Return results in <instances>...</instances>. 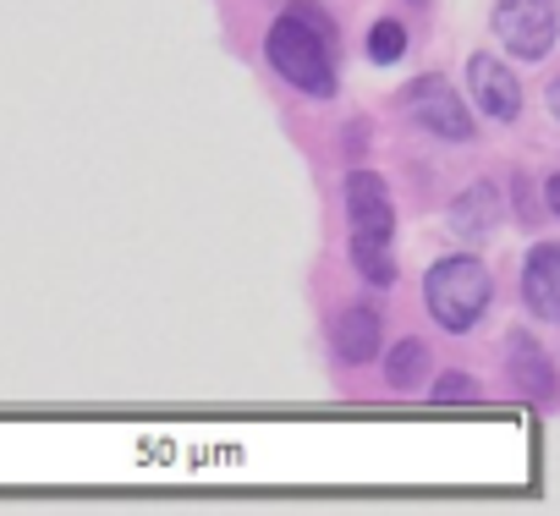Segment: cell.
<instances>
[{"label":"cell","mask_w":560,"mask_h":516,"mask_svg":"<svg viewBox=\"0 0 560 516\" xmlns=\"http://www.w3.org/2000/svg\"><path fill=\"white\" fill-rule=\"evenodd\" d=\"M341 192H347V220H352V265H358V275L369 286L390 292L396 286V253H390L396 209H390V187L374 171H352Z\"/></svg>","instance_id":"7a4b0ae2"},{"label":"cell","mask_w":560,"mask_h":516,"mask_svg":"<svg viewBox=\"0 0 560 516\" xmlns=\"http://www.w3.org/2000/svg\"><path fill=\"white\" fill-rule=\"evenodd\" d=\"M423 368H429V347H423V341H396L390 357H385L390 390H418V385H423Z\"/></svg>","instance_id":"8fae6325"},{"label":"cell","mask_w":560,"mask_h":516,"mask_svg":"<svg viewBox=\"0 0 560 516\" xmlns=\"http://www.w3.org/2000/svg\"><path fill=\"white\" fill-rule=\"evenodd\" d=\"M478 396H483V385L472 374H462V368H451V374L434 379V401H478Z\"/></svg>","instance_id":"4fadbf2b"},{"label":"cell","mask_w":560,"mask_h":516,"mask_svg":"<svg viewBox=\"0 0 560 516\" xmlns=\"http://www.w3.org/2000/svg\"><path fill=\"white\" fill-rule=\"evenodd\" d=\"M494 225H500L494 181H472L467 192H456V203H451V231L456 236H494Z\"/></svg>","instance_id":"30bf717a"},{"label":"cell","mask_w":560,"mask_h":516,"mask_svg":"<svg viewBox=\"0 0 560 516\" xmlns=\"http://www.w3.org/2000/svg\"><path fill=\"white\" fill-rule=\"evenodd\" d=\"M494 303V281L472 253H451L423 275V308L445 336H467Z\"/></svg>","instance_id":"3957f363"},{"label":"cell","mask_w":560,"mask_h":516,"mask_svg":"<svg viewBox=\"0 0 560 516\" xmlns=\"http://www.w3.org/2000/svg\"><path fill=\"white\" fill-rule=\"evenodd\" d=\"M522 303L538 325H555L560 314V253L555 242H533L522 258Z\"/></svg>","instance_id":"52a82bcc"},{"label":"cell","mask_w":560,"mask_h":516,"mask_svg":"<svg viewBox=\"0 0 560 516\" xmlns=\"http://www.w3.org/2000/svg\"><path fill=\"white\" fill-rule=\"evenodd\" d=\"M264 61L308 99H336V28L314 0L287 7L264 34Z\"/></svg>","instance_id":"6da1fadb"},{"label":"cell","mask_w":560,"mask_h":516,"mask_svg":"<svg viewBox=\"0 0 560 516\" xmlns=\"http://www.w3.org/2000/svg\"><path fill=\"white\" fill-rule=\"evenodd\" d=\"M401 56H407V23H401V17H380V23L369 28V61L390 67V61H401Z\"/></svg>","instance_id":"7c38bea8"},{"label":"cell","mask_w":560,"mask_h":516,"mask_svg":"<svg viewBox=\"0 0 560 516\" xmlns=\"http://www.w3.org/2000/svg\"><path fill=\"white\" fill-rule=\"evenodd\" d=\"M494 39L516 61H549L555 50V0H494Z\"/></svg>","instance_id":"5b68a950"},{"label":"cell","mask_w":560,"mask_h":516,"mask_svg":"<svg viewBox=\"0 0 560 516\" xmlns=\"http://www.w3.org/2000/svg\"><path fill=\"white\" fill-rule=\"evenodd\" d=\"M505 363H511V385H516V396H527V401H549V390H555V363H549V352H544L527 330H516V336L505 341Z\"/></svg>","instance_id":"ba28073f"},{"label":"cell","mask_w":560,"mask_h":516,"mask_svg":"<svg viewBox=\"0 0 560 516\" xmlns=\"http://www.w3.org/2000/svg\"><path fill=\"white\" fill-rule=\"evenodd\" d=\"M516 220H538V209H533V198H527V181L516 176Z\"/></svg>","instance_id":"5bb4252c"},{"label":"cell","mask_w":560,"mask_h":516,"mask_svg":"<svg viewBox=\"0 0 560 516\" xmlns=\"http://www.w3.org/2000/svg\"><path fill=\"white\" fill-rule=\"evenodd\" d=\"M396 105H401V116H407L418 132H429V138H440V143H467V138L478 132V121H472L467 99H462L440 72L412 78V83L396 94Z\"/></svg>","instance_id":"277c9868"},{"label":"cell","mask_w":560,"mask_h":516,"mask_svg":"<svg viewBox=\"0 0 560 516\" xmlns=\"http://www.w3.org/2000/svg\"><path fill=\"white\" fill-rule=\"evenodd\" d=\"M380 336H385V319H380V308H369V303H352L341 319H336V357L341 363H374L380 357Z\"/></svg>","instance_id":"9c48e42d"},{"label":"cell","mask_w":560,"mask_h":516,"mask_svg":"<svg viewBox=\"0 0 560 516\" xmlns=\"http://www.w3.org/2000/svg\"><path fill=\"white\" fill-rule=\"evenodd\" d=\"M467 89H472V105H478L489 121H500V127L522 121V78H516L505 61H494L489 50L467 56Z\"/></svg>","instance_id":"8992f818"}]
</instances>
